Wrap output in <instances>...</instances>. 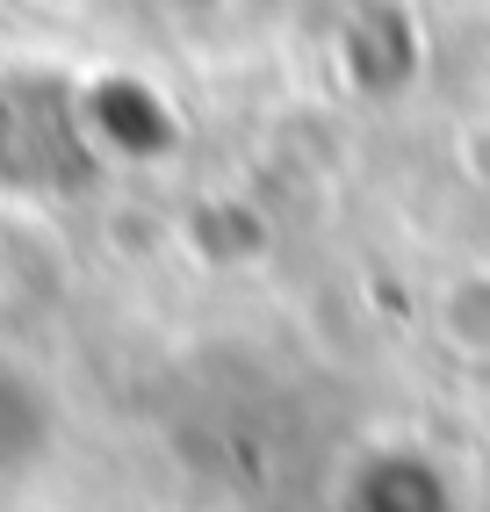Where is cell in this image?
<instances>
[{
  "label": "cell",
  "mask_w": 490,
  "mask_h": 512,
  "mask_svg": "<svg viewBox=\"0 0 490 512\" xmlns=\"http://www.w3.org/2000/svg\"><path fill=\"white\" fill-rule=\"evenodd\" d=\"M44 448V426H37V404H29L22 375L0 368V484H15L29 469V455Z\"/></svg>",
  "instance_id": "6da1fadb"
}]
</instances>
